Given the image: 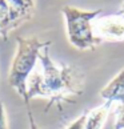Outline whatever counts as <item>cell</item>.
<instances>
[{"instance_id": "1", "label": "cell", "mask_w": 124, "mask_h": 129, "mask_svg": "<svg viewBox=\"0 0 124 129\" xmlns=\"http://www.w3.org/2000/svg\"><path fill=\"white\" fill-rule=\"evenodd\" d=\"M49 47L40 52L39 60L41 72L31 73L27 81V101L33 97L48 99L45 112L58 105L61 111L63 103H72L71 96H80L84 92V75L73 65H56L48 53Z\"/></svg>"}, {"instance_id": "2", "label": "cell", "mask_w": 124, "mask_h": 129, "mask_svg": "<svg viewBox=\"0 0 124 129\" xmlns=\"http://www.w3.org/2000/svg\"><path fill=\"white\" fill-rule=\"evenodd\" d=\"M16 53L12 60L11 71H9L8 83L9 85L17 92V94L24 100L26 105L28 107L27 101V81L30 79L36 61L39 60L40 52L49 47L51 41H41L37 37H17L16 39Z\"/></svg>"}, {"instance_id": "3", "label": "cell", "mask_w": 124, "mask_h": 129, "mask_svg": "<svg viewBox=\"0 0 124 129\" xmlns=\"http://www.w3.org/2000/svg\"><path fill=\"white\" fill-rule=\"evenodd\" d=\"M61 12L65 17L68 40L73 47L78 49H95L102 43L95 36L92 24V20L102 13V9L82 11L79 8L65 6Z\"/></svg>"}, {"instance_id": "4", "label": "cell", "mask_w": 124, "mask_h": 129, "mask_svg": "<svg viewBox=\"0 0 124 129\" xmlns=\"http://www.w3.org/2000/svg\"><path fill=\"white\" fill-rule=\"evenodd\" d=\"M93 33L100 41L124 40V13L103 16L93 24Z\"/></svg>"}, {"instance_id": "5", "label": "cell", "mask_w": 124, "mask_h": 129, "mask_svg": "<svg viewBox=\"0 0 124 129\" xmlns=\"http://www.w3.org/2000/svg\"><path fill=\"white\" fill-rule=\"evenodd\" d=\"M6 2L9 6V32L30 21L33 17L35 0H6Z\"/></svg>"}, {"instance_id": "6", "label": "cell", "mask_w": 124, "mask_h": 129, "mask_svg": "<svg viewBox=\"0 0 124 129\" xmlns=\"http://www.w3.org/2000/svg\"><path fill=\"white\" fill-rule=\"evenodd\" d=\"M102 96L106 101L109 103H124V69L120 71L115 77L102 89L100 92Z\"/></svg>"}, {"instance_id": "7", "label": "cell", "mask_w": 124, "mask_h": 129, "mask_svg": "<svg viewBox=\"0 0 124 129\" xmlns=\"http://www.w3.org/2000/svg\"><path fill=\"white\" fill-rule=\"evenodd\" d=\"M9 24V6L6 0H0V36L3 40H8V35L11 32L8 29Z\"/></svg>"}, {"instance_id": "8", "label": "cell", "mask_w": 124, "mask_h": 129, "mask_svg": "<svg viewBox=\"0 0 124 129\" xmlns=\"http://www.w3.org/2000/svg\"><path fill=\"white\" fill-rule=\"evenodd\" d=\"M115 129H124V103L119 105L116 109Z\"/></svg>"}, {"instance_id": "9", "label": "cell", "mask_w": 124, "mask_h": 129, "mask_svg": "<svg viewBox=\"0 0 124 129\" xmlns=\"http://www.w3.org/2000/svg\"><path fill=\"white\" fill-rule=\"evenodd\" d=\"M0 129H8L7 114H6V109H4V105L2 101H0Z\"/></svg>"}, {"instance_id": "10", "label": "cell", "mask_w": 124, "mask_h": 129, "mask_svg": "<svg viewBox=\"0 0 124 129\" xmlns=\"http://www.w3.org/2000/svg\"><path fill=\"white\" fill-rule=\"evenodd\" d=\"M28 120H30V129H39L36 125V122L35 120H33V116H32V113L30 111V108H28Z\"/></svg>"}, {"instance_id": "11", "label": "cell", "mask_w": 124, "mask_h": 129, "mask_svg": "<svg viewBox=\"0 0 124 129\" xmlns=\"http://www.w3.org/2000/svg\"><path fill=\"white\" fill-rule=\"evenodd\" d=\"M117 12H119V13H124V4H123V7H121L120 9H119Z\"/></svg>"}]
</instances>
